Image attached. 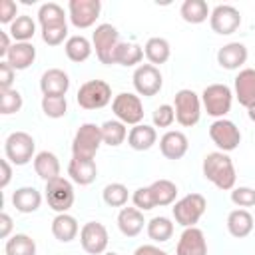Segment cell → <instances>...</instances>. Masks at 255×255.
Masks as SVG:
<instances>
[{"label":"cell","instance_id":"6da1fadb","mask_svg":"<svg viewBox=\"0 0 255 255\" xmlns=\"http://www.w3.org/2000/svg\"><path fill=\"white\" fill-rule=\"evenodd\" d=\"M201 171H203V177L221 191H229L235 187V179H237L235 165H233V159L225 151L207 153L203 157Z\"/></svg>","mask_w":255,"mask_h":255},{"label":"cell","instance_id":"7a4b0ae2","mask_svg":"<svg viewBox=\"0 0 255 255\" xmlns=\"http://www.w3.org/2000/svg\"><path fill=\"white\" fill-rule=\"evenodd\" d=\"M233 104V92L225 84H209L201 92V106L205 108L207 116L221 120L231 112Z\"/></svg>","mask_w":255,"mask_h":255},{"label":"cell","instance_id":"3957f363","mask_svg":"<svg viewBox=\"0 0 255 255\" xmlns=\"http://www.w3.org/2000/svg\"><path fill=\"white\" fill-rule=\"evenodd\" d=\"M120 42H122L120 32L112 24H100V26H96V30L92 34V46L96 50V56L106 66L116 64V50H118Z\"/></svg>","mask_w":255,"mask_h":255},{"label":"cell","instance_id":"277c9868","mask_svg":"<svg viewBox=\"0 0 255 255\" xmlns=\"http://www.w3.org/2000/svg\"><path fill=\"white\" fill-rule=\"evenodd\" d=\"M205 209H207V201L201 193H187L181 199H177L171 207L175 223H179L183 229L195 227V223L203 217Z\"/></svg>","mask_w":255,"mask_h":255},{"label":"cell","instance_id":"5b68a950","mask_svg":"<svg viewBox=\"0 0 255 255\" xmlns=\"http://www.w3.org/2000/svg\"><path fill=\"white\" fill-rule=\"evenodd\" d=\"M173 110L179 126L193 128L201 118V96H197L193 90L183 88L173 96Z\"/></svg>","mask_w":255,"mask_h":255},{"label":"cell","instance_id":"8992f818","mask_svg":"<svg viewBox=\"0 0 255 255\" xmlns=\"http://www.w3.org/2000/svg\"><path fill=\"white\" fill-rule=\"evenodd\" d=\"M102 129L96 124H82L78 131L74 133L72 139V155L74 157H84V159H94L100 145H102Z\"/></svg>","mask_w":255,"mask_h":255},{"label":"cell","instance_id":"52a82bcc","mask_svg":"<svg viewBox=\"0 0 255 255\" xmlns=\"http://www.w3.org/2000/svg\"><path fill=\"white\" fill-rule=\"evenodd\" d=\"M44 197H46L50 209H54L56 213H68V209L74 205V199H76L74 185L70 179H66L62 175L54 177V179L46 181Z\"/></svg>","mask_w":255,"mask_h":255},{"label":"cell","instance_id":"ba28073f","mask_svg":"<svg viewBox=\"0 0 255 255\" xmlns=\"http://www.w3.org/2000/svg\"><path fill=\"white\" fill-rule=\"evenodd\" d=\"M76 100L84 110H102L112 102V88L104 80H88L80 86Z\"/></svg>","mask_w":255,"mask_h":255},{"label":"cell","instance_id":"9c48e42d","mask_svg":"<svg viewBox=\"0 0 255 255\" xmlns=\"http://www.w3.org/2000/svg\"><path fill=\"white\" fill-rule=\"evenodd\" d=\"M36 141L26 131H12L4 141V153L6 159L14 165H26L30 159H34Z\"/></svg>","mask_w":255,"mask_h":255},{"label":"cell","instance_id":"30bf717a","mask_svg":"<svg viewBox=\"0 0 255 255\" xmlns=\"http://www.w3.org/2000/svg\"><path fill=\"white\" fill-rule=\"evenodd\" d=\"M112 112L126 126H137L143 120V104L139 96L129 92H122L112 100Z\"/></svg>","mask_w":255,"mask_h":255},{"label":"cell","instance_id":"8fae6325","mask_svg":"<svg viewBox=\"0 0 255 255\" xmlns=\"http://www.w3.org/2000/svg\"><path fill=\"white\" fill-rule=\"evenodd\" d=\"M131 82H133L135 92L139 96H143V98L157 96L159 90H161V86H163V78H161L159 68L157 66H151V64H139L133 70Z\"/></svg>","mask_w":255,"mask_h":255},{"label":"cell","instance_id":"7c38bea8","mask_svg":"<svg viewBox=\"0 0 255 255\" xmlns=\"http://www.w3.org/2000/svg\"><path fill=\"white\" fill-rule=\"evenodd\" d=\"M102 2L100 0H70L68 2V18L78 30L92 28L100 18Z\"/></svg>","mask_w":255,"mask_h":255},{"label":"cell","instance_id":"4fadbf2b","mask_svg":"<svg viewBox=\"0 0 255 255\" xmlns=\"http://www.w3.org/2000/svg\"><path fill=\"white\" fill-rule=\"evenodd\" d=\"M209 137L211 141L219 147V151H233L239 147L241 143V131L239 128L231 122V120H215L211 126H209Z\"/></svg>","mask_w":255,"mask_h":255},{"label":"cell","instance_id":"5bb4252c","mask_svg":"<svg viewBox=\"0 0 255 255\" xmlns=\"http://www.w3.org/2000/svg\"><path fill=\"white\" fill-rule=\"evenodd\" d=\"M80 243L82 249L90 255H104L110 243V235L104 223L100 221H88L80 229Z\"/></svg>","mask_w":255,"mask_h":255},{"label":"cell","instance_id":"9a60e30c","mask_svg":"<svg viewBox=\"0 0 255 255\" xmlns=\"http://www.w3.org/2000/svg\"><path fill=\"white\" fill-rule=\"evenodd\" d=\"M209 26L219 36H229L241 26V12L231 4H217L211 10Z\"/></svg>","mask_w":255,"mask_h":255},{"label":"cell","instance_id":"2e32d148","mask_svg":"<svg viewBox=\"0 0 255 255\" xmlns=\"http://www.w3.org/2000/svg\"><path fill=\"white\" fill-rule=\"evenodd\" d=\"M175 255H207L205 233L199 227H185L179 235Z\"/></svg>","mask_w":255,"mask_h":255},{"label":"cell","instance_id":"e0dca14e","mask_svg":"<svg viewBox=\"0 0 255 255\" xmlns=\"http://www.w3.org/2000/svg\"><path fill=\"white\" fill-rule=\"evenodd\" d=\"M233 90H235V98L241 106L251 108L255 106V68H243L239 70V74L235 76L233 82Z\"/></svg>","mask_w":255,"mask_h":255},{"label":"cell","instance_id":"ac0fdd59","mask_svg":"<svg viewBox=\"0 0 255 255\" xmlns=\"http://www.w3.org/2000/svg\"><path fill=\"white\" fill-rule=\"evenodd\" d=\"M189 149L187 135L177 129H169L159 137V151L167 159H181Z\"/></svg>","mask_w":255,"mask_h":255},{"label":"cell","instance_id":"d6986e66","mask_svg":"<svg viewBox=\"0 0 255 255\" xmlns=\"http://www.w3.org/2000/svg\"><path fill=\"white\" fill-rule=\"evenodd\" d=\"M247 46L241 42H229L225 46L219 48L217 52V64L223 70H239L245 62H247Z\"/></svg>","mask_w":255,"mask_h":255},{"label":"cell","instance_id":"ffe728a7","mask_svg":"<svg viewBox=\"0 0 255 255\" xmlns=\"http://www.w3.org/2000/svg\"><path fill=\"white\" fill-rule=\"evenodd\" d=\"M40 90L44 96H66L70 90V76L60 68H50L40 78Z\"/></svg>","mask_w":255,"mask_h":255},{"label":"cell","instance_id":"44dd1931","mask_svg":"<svg viewBox=\"0 0 255 255\" xmlns=\"http://www.w3.org/2000/svg\"><path fill=\"white\" fill-rule=\"evenodd\" d=\"M68 175L74 183L78 185H90L96 181L98 175V165L94 159H84V157H74L68 163Z\"/></svg>","mask_w":255,"mask_h":255},{"label":"cell","instance_id":"7402d4cb","mask_svg":"<svg viewBox=\"0 0 255 255\" xmlns=\"http://www.w3.org/2000/svg\"><path fill=\"white\" fill-rule=\"evenodd\" d=\"M143 225H147V221L143 219V211H139L137 207H122L118 213V229L122 231V235L126 237H135L143 231Z\"/></svg>","mask_w":255,"mask_h":255},{"label":"cell","instance_id":"603a6c76","mask_svg":"<svg viewBox=\"0 0 255 255\" xmlns=\"http://www.w3.org/2000/svg\"><path fill=\"white\" fill-rule=\"evenodd\" d=\"M16 72L28 70L36 60V48L32 42H14L4 58Z\"/></svg>","mask_w":255,"mask_h":255},{"label":"cell","instance_id":"cb8c5ba5","mask_svg":"<svg viewBox=\"0 0 255 255\" xmlns=\"http://www.w3.org/2000/svg\"><path fill=\"white\" fill-rule=\"evenodd\" d=\"M155 141H157V131L153 126L147 124H137L128 133V145L135 151H147L149 147L155 145Z\"/></svg>","mask_w":255,"mask_h":255},{"label":"cell","instance_id":"d4e9b609","mask_svg":"<svg viewBox=\"0 0 255 255\" xmlns=\"http://www.w3.org/2000/svg\"><path fill=\"white\" fill-rule=\"evenodd\" d=\"M12 205L20 213H34L42 205V193L36 187H30V185L18 187L12 193Z\"/></svg>","mask_w":255,"mask_h":255},{"label":"cell","instance_id":"484cf974","mask_svg":"<svg viewBox=\"0 0 255 255\" xmlns=\"http://www.w3.org/2000/svg\"><path fill=\"white\" fill-rule=\"evenodd\" d=\"M80 233V225L76 221L74 215L70 213H58L54 219H52V235L62 241V243H70L78 237Z\"/></svg>","mask_w":255,"mask_h":255},{"label":"cell","instance_id":"4316f807","mask_svg":"<svg viewBox=\"0 0 255 255\" xmlns=\"http://www.w3.org/2000/svg\"><path fill=\"white\" fill-rule=\"evenodd\" d=\"M253 225H255L253 215L247 209H233L227 215V231L237 239L247 237L253 231Z\"/></svg>","mask_w":255,"mask_h":255},{"label":"cell","instance_id":"83f0119b","mask_svg":"<svg viewBox=\"0 0 255 255\" xmlns=\"http://www.w3.org/2000/svg\"><path fill=\"white\" fill-rule=\"evenodd\" d=\"M34 171L40 179L50 181L54 177H60V159L52 151H40L34 157Z\"/></svg>","mask_w":255,"mask_h":255},{"label":"cell","instance_id":"f1b7e54d","mask_svg":"<svg viewBox=\"0 0 255 255\" xmlns=\"http://www.w3.org/2000/svg\"><path fill=\"white\" fill-rule=\"evenodd\" d=\"M64 50H66L68 60H72V62L80 64V62H86V60L92 56L94 46H92V42H90L86 36L76 34V36H70V38L66 40Z\"/></svg>","mask_w":255,"mask_h":255},{"label":"cell","instance_id":"f546056e","mask_svg":"<svg viewBox=\"0 0 255 255\" xmlns=\"http://www.w3.org/2000/svg\"><path fill=\"white\" fill-rule=\"evenodd\" d=\"M143 54L147 58V62L151 66H161L169 60L171 56V48H169V42L165 38H159V36H153L145 42L143 46Z\"/></svg>","mask_w":255,"mask_h":255},{"label":"cell","instance_id":"4dcf8cb0","mask_svg":"<svg viewBox=\"0 0 255 255\" xmlns=\"http://www.w3.org/2000/svg\"><path fill=\"white\" fill-rule=\"evenodd\" d=\"M179 14L187 24H201L211 16V10L205 0H185L179 8Z\"/></svg>","mask_w":255,"mask_h":255},{"label":"cell","instance_id":"1f68e13d","mask_svg":"<svg viewBox=\"0 0 255 255\" xmlns=\"http://www.w3.org/2000/svg\"><path fill=\"white\" fill-rule=\"evenodd\" d=\"M100 129H102V141L106 145H110V147L122 145L126 141L128 133H129L126 124H122L120 120H108V122H104L100 126Z\"/></svg>","mask_w":255,"mask_h":255},{"label":"cell","instance_id":"d6a6232c","mask_svg":"<svg viewBox=\"0 0 255 255\" xmlns=\"http://www.w3.org/2000/svg\"><path fill=\"white\" fill-rule=\"evenodd\" d=\"M151 195H153V201H155V207H165V205H171L177 197V185L171 181V179H155L151 185Z\"/></svg>","mask_w":255,"mask_h":255},{"label":"cell","instance_id":"836d02e7","mask_svg":"<svg viewBox=\"0 0 255 255\" xmlns=\"http://www.w3.org/2000/svg\"><path fill=\"white\" fill-rule=\"evenodd\" d=\"M145 231H147V237L155 243H165L171 239L173 235V223L169 217H163V215H157V217H151L145 225Z\"/></svg>","mask_w":255,"mask_h":255},{"label":"cell","instance_id":"e575fe53","mask_svg":"<svg viewBox=\"0 0 255 255\" xmlns=\"http://www.w3.org/2000/svg\"><path fill=\"white\" fill-rule=\"evenodd\" d=\"M38 24L40 28H52V26H62L66 22L64 8L56 2H46L38 8Z\"/></svg>","mask_w":255,"mask_h":255},{"label":"cell","instance_id":"d590c367","mask_svg":"<svg viewBox=\"0 0 255 255\" xmlns=\"http://www.w3.org/2000/svg\"><path fill=\"white\" fill-rule=\"evenodd\" d=\"M143 48L135 42H120L118 50H116V64L120 66H126V68H131V66H137L141 60H143Z\"/></svg>","mask_w":255,"mask_h":255},{"label":"cell","instance_id":"8d00e7d4","mask_svg":"<svg viewBox=\"0 0 255 255\" xmlns=\"http://www.w3.org/2000/svg\"><path fill=\"white\" fill-rule=\"evenodd\" d=\"M6 255H36V241L26 233H14L6 239Z\"/></svg>","mask_w":255,"mask_h":255},{"label":"cell","instance_id":"74e56055","mask_svg":"<svg viewBox=\"0 0 255 255\" xmlns=\"http://www.w3.org/2000/svg\"><path fill=\"white\" fill-rule=\"evenodd\" d=\"M8 34L12 36L14 42H30L34 38V34H36V22L32 20V16L22 14L10 24Z\"/></svg>","mask_w":255,"mask_h":255},{"label":"cell","instance_id":"f35d334b","mask_svg":"<svg viewBox=\"0 0 255 255\" xmlns=\"http://www.w3.org/2000/svg\"><path fill=\"white\" fill-rule=\"evenodd\" d=\"M42 112L46 118L60 120L68 114V100L66 96H42Z\"/></svg>","mask_w":255,"mask_h":255},{"label":"cell","instance_id":"ab89813d","mask_svg":"<svg viewBox=\"0 0 255 255\" xmlns=\"http://www.w3.org/2000/svg\"><path fill=\"white\" fill-rule=\"evenodd\" d=\"M102 197H104L106 205H110V207H124L128 203V199H129V191H128V187L124 183L116 181V183H108L104 187Z\"/></svg>","mask_w":255,"mask_h":255},{"label":"cell","instance_id":"60d3db41","mask_svg":"<svg viewBox=\"0 0 255 255\" xmlns=\"http://www.w3.org/2000/svg\"><path fill=\"white\" fill-rule=\"evenodd\" d=\"M22 94L16 88L10 90H0V114L10 116L22 110Z\"/></svg>","mask_w":255,"mask_h":255},{"label":"cell","instance_id":"b9f144b4","mask_svg":"<svg viewBox=\"0 0 255 255\" xmlns=\"http://www.w3.org/2000/svg\"><path fill=\"white\" fill-rule=\"evenodd\" d=\"M151 120H153V128H169L175 122V110H173V106H169V104L157 106L153 110Z\"/></svg>","mask_w":255,"mask_h":255},{"label":"cell","instance_id":"7bdbcfd3","mask_svg":"<svg viewBox=\"0 0 255 255\" xmlns=\"http://www.w3.org/2000/svg\"><path fill=\"white\" fill-rule=\"evenodd\" d=\"M42 40L48 46H60V44H64V40H68V24L52 26V28H42Z\"/></svg>","mask_w":255,"mask_h":255},{"label":"cell","instance_id":"ee69618b","mask_svg":"<svg viewBox=\"0 0 255 255\" xmlns=\"http://www.w3.org/2000/svg\"><path fill=\"white\" fill-rule=\"evenodd\" d=\"M231 201L237 207H255V189L253 187H233Z\"/></svg>","mask_w":255,"mask_h":255},{"label":"cell","instance_id":"f6af8a7d","mask_svg":"<svg viewBox=\"0 0 255 255\" xmlns=\"http://www.w3.org/2000/svg\"><path fill=\"white\" fill-rule=\"evenodd\" d=\"M131 201H133V205H135L139 211H149V209L155 207V201H153V195H151L149 185L137 187V189L133 191V195H131Z\"/></svg>","mask_w":255,"mask_h":255},{"label":"cell","instance_id":"bcb514c9","mask_svg":"<svg viewBox=\"0 0 255 255\" xmlns=\"http://www.w3.org/2000/svg\"><path fill=\"white\" fill-rule=\"evenodd\" d=\"M16 18H18V4L14 0H2L0 2V22L10 26Z\"/></svg>","mask_w":255,"mask_h":255},{"label":"cell","instance_id":"7dc6e473","mask_svg":"<svg viewBox=\"0 0 255 255\" xmlns=\"http://www.w3.org/2000/svg\"><path fill=\"white\" fill-rule=\"evenodd\" d=\"M14 74H16V70L6 60H2L0 62V90H10L12 88Z\"/></svg>","mask_w":255,"mask_h":255},{"label":"cell","instance_id":"c3c4849f","mask_svg":"<svg viewBox=\"0 0 255 255\" xmlns=\"http://www.w3.org/2000/svg\"><path fill=\"white\" fill-rule=\"evenodd\" d=\"M10 233H12V217L6 211H2L0 213V237L2 239H8Z\"/></svg>","mask_w":255,"mask_h":255},{"label":"cell","instance_id":"681fc988","mask_svg":"<svg viewBox=\"0 0 255 255\" xmlns=\"http://www.w3.org/2000/svg\"><path fill=\"white\" fill-rule=\"evenodd\" d=\"M133 255H169V253L163 251V249H159L157 245H139L133 251Z\"/></svg>","mask_w":255,"mask_h":255},{"label":"cell","instance_id":"f907efd6","mask_svg":"<svg viewBox=\"0 0 255 255\" xmlns=\"http://www.w3.org/2000/svg\"><path fill=\"white\" fill-rule=\"evenodd\" d=\"M0 167H2V179H0V187H8L10 179H12V167H10V161L8 159H2L0 161Z\"/></svg>","mask_w":255,"mask_h":255},{"label":"cell","instance_id":"816d5d0a","mask_svg":"<svg viewBox=\"0 0 255 255\" xmlns=\"http://www.w3.org/2000/svg\"><path fill=\"white\" fill-rule=\"evenodd\" d=\"M12 36L8 34V32H0V58H6V54H8V50L12 48V40H10Z\"/></svg>","mask_w":255,"mask_h":255},{"label":"cell","instance_id":"f5cc1de1","mask_svg":"<svg viewBox=\"0 0 255 255\" xmlns=\"http://www.w3.org/2000/svg\"><path fill=\"white\" fill-rule=\"evenodd\" d=\"M247 116H249V120H251V122H255V106L247 108Z\"/></svg>","mask_w":255,"mask_h":255},{"label":"cell","instance_id":"db71d44e","mask_svg":"<svg viewBox=\"0 0 255 255\" xmlns=\"http://www.w3.org/2000/svg\"><path fill=\"white\" fill-rule=\"evenodd\" d=\"M104 255H118V253H114V251H110V253H104Z\"/></svg>","mask_w":255,"mask_h":255}]
</instances>
